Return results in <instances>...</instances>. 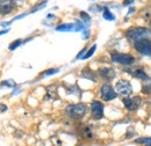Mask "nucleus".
I'll list each match as a JSON object with an SVG mask.
<instances>
[{"label":"nucleus","instance_id":"obj_16","mask_svg":"<svg viewBox=\"0 0 151 146\" xmlns=\"http://www.w3.org/2000/svg\"><path fill=\"white\" fill-rule=\"evenodd\" d=\"M95 49H96V45H93V47L91 48V50H90V51H88V52H87L86 55L84 56V59H87V58H90L91 56H92V55H93V54H94Z\"/></svg>","mask_w":151,"mask_h":146},{"label":"nucleus","instance_id":"obj_20","mask_svg":"<svg viewBox=\"0 0 151 146\" xmlns=\"http://www.w3.org/2000/svg\"><path fill=\"white\" fill-rule=\"evenodd\" d=\"M80 15L83 16V19H85L86 21H90V20H91V19H90V16H88V15H87L85 12H81V13H80Z\"/></svg>","mask_w":151,"mask_h":146},{"label":"nucleus","instance_id":"obj_9","mask_svg":"<svg viewBox=\"0 0 151 146\" xmlns=\"http://www.w3.org/2000/svg\"><path fill=\"white\" fill-rule=\"evenodd\" d=\"M99 73H100V75L104 78V80L107 81V82H109L111 80H113L114 78H115V72H114V70L109 69V67H102V69H100V70H99Z\"/></svg>","mask_w":151,"mask_h":146},{"label":"nucleus","instance_id":"obj_22","mask_svg":"<svg viewBox=\"0 0 151 146\" xmlns=\"http://www.w3.org/2000/svg\"><path fill=\"white\" fill-rule=\"evenodd\" d=\"M1 108H2V111H5V110H7V107H5V106H4V104H1Z\"/></svg>","mask_w":151,"mask_h":146},{"label":"nucleus","instance_id":"obj_6","mask_svg":"<svg viewBox=\"0 0 151 146\" xmlns=\"http://www.w3.org/2000/svg\"><path fill=\"white\" fill-rule=\"evenodd\" d=\"M100 95H101L102 100H105V101H112V100H114L117 96V93L112 87V85L109 82H106V84H104L101 86Z\"/></svg>","mask_w":151,"mask_h":146},{"label":"nucleus","instance_id":"obj_21","mask_svg":"<svg viewBox=\"0 0 151 146\" xmlns=\"http://www.w3.org/2000/svg\"><path fill=\"white\" fill-rule=\"evenodd\" d=\"M134 0H124L123 1V5H129V4H132Z\"/></svg>","mask_w":151,"mask_h":146},{"label":"nucleus","instance_id":"obj_13","mask_svg":"<svg viewBox=\"0 0 151 146\" xmlns=\"http://www.w3.org/2000/svg\"><path fill=\"white\" fill-rule=\"evenodd\" d=\"M104 18L106 19V20H109V21H113L114 19V15L108 11V8H105L104 9Z\"/></svg>","mask_w":151,"mask_h":146},{"label":"nucleus","instance_id":"obj_8","mask_svg":"<svg viewBox=\"0 0 151 146\" xmlns=\"http://www.w3.org/2000/svg\"><path fill=\"white\" fill-rule=\"evenodd\" d=\"M91 112L94 120H101L104 117V104L99 101H93L91 106Z\"/></svg>","mask_w":151,"mask_h":146},{"label":"nucleus","instance_id":"obj_7","mask_svg":"<svg viewBox=\"0 0 151 146\" xmlns=\"http://www.w3.org/2000/svg\"><path fill=\"white\" fill-rule=\"evenodd\" d=\"M123 104L126 106V108L130 111L137 110L141 104H142V99L139 96H135V97H124L123 99Z\"/></svg>","mask_w":151,"mask_h":146},{"label":"nucleus","instance_id":"obj_12","mask_svg":"<svg viewBox=\"0 0 151 146\" xmlns=\"http://www.w3.org/2000/svg\"><path fill=\"white\" fill-rule=\"evenodd\" d=\"M57 30L58 31H76V30H79L75 24H71V23H68V24H60L57 27Z\"/></svg>","mask_w":151,"mask_h":146},{"label":"nucleus","instance_id":"obj_2","mask_svg":"<svg viewBox=\"0 0 151 146\" xmlns=\"http://www.w3.org/2000/svg\"><path fill=\"white\" fill-rule=\"evenodd\" d=\"M87 111V108L85 104L83 103H77V104H70L66 108V115L71 118H75V120H80L85 116Z\"/></svg>","mask_w":151,"mask_h":146},{"label":"nucleus","instance_id":"obj_18","mask_svg":"<svg viewBox=\"0 0 151 146\" xmlns=\"http://www.w3.org/2000/svg\"><path fill=\"white\" fill-rule=\"evenodd\" d=\"M86 50H87V48H84V49H83V50H81V51L79 52V55L77 56L76 58H77V59H79V58H84V55H83V54H84V52H85Z\"/></svg>","mask_w":151,"mask_h":146},{"label":"nucleus","instance_id":"obj_19","mask_svg":"<svg viewBox=\"0 0 151 146\" xmlns=\"http://www.w3.org/2000/svg\"><path fill=\"white\" fill-rule=\"evenodd\" d=\"M58 71H59L58 69H55V70H49V71L45 73L44 75H50V74H55V73H57Z\"/></svg>","mask_w":151,"mask_h":146},{"label":"nucleus","instance_id":"obj_3","mask_svg":"<svg viewBox=\"0 0 151 146\" xmlns=\"http://www.w3.org/2000/svg\"><path fill=\"white\" fill-rule=\"evenodd\" d=\"M112 57V60L114 63H117V64H121V65H132V63H135V58L132 55H128V54H122V52H116L114 51L111 54Z\"/></svg>","mask_w":151,"mask_h":146},{"label":"nucleus","instance_id":"obj_5","mask_svg":"<svg viewBox=\"0 0 151 146\" xmlns=\"http://www.w3.org/2000/svg\"><path fill=\"white\" fill-rule=\"evenodd\" d=\"M134 48L136 51L144 56H150L151 57V41L149 38L141 39L134 43Z\"/></svg>","mask_w":151,"mask_h":146},{"label":"nucleus","instance_id":"obj_15","mask_svg":"<svg viewBox=\"0 0 151 146\" xmlns=\"http://www.w3.org/2000/svg\"><path fill=\"white\" fill-rule=\"evenodd\" d=\"M22 43V39H17V41H14L11 45H9V50H14L15 48H18L20 44Z\"/></svg>","mask_w":151,"mask_h":146},{"label":"nucleus","instance_id":"obj_14","mask_svg":"<svg viewBox=\"0 0 151 146\" xmlns=\"http://www.w3.org/2000/svg\"><path fill=\"white\" fill-rule=\"evenodd\" d=\"M136 143H144V144H151V137H143V138H138L135 140Z\"/></svg>","mask_w":151,"mask_h":146},{"label":"nucleus","instance_id":"obj_24","mask_svg":"<svg viewBox=\"0 0 151 146\" xmlns=\"http://www.w3.org/2000/svg\"><path fill=\"white\" fill-rule=\"evenodd\" d=\"M150 27H151V21H150Z\"/></svg>","mask_w":151,"mask_h":146},{"label":"nucleus","instance_id":"obj_23","mask_svg":"<svg viewBox=\"0 0 151 146\" xmlns=\"http://www.w3.org/2000/svg\"><path fill=\"white\" fill-rule=\"evenodd\" d=\"M144 146H151V144H145Z\"/></svg>","mask_w":151,"mask_h":146},{"label":"nucleus","instance_id":"obj_17","mask_svg":"<svg viewBox=\"0 0 151 146\" xmlns=\"http://www.w3.org/2000/svg\"><path fill=\"white\" fill-rule=\"evenodd\" d=\"M142 92H143L144 94H149V93H150L151 92V82L150 81H148V85L143 87V91Z\"/></svg>","mask_w":151,"mask_h":146},{"label":"nucleus","instance_id":"obj_11","mask_svg":"<svg viewBox=\"0 0 151 146\" xmlns=\"http://www.w3.org/2000/svg\"><path fill=\"white\" fill-rule=\"evenodd\" d=\"M132 75H134L135 78H137V79H142V80L149 81L148 74L145 73L144 70H142V69H136V70H134V71H132Z\"/></svg>","mask_w":151,"mask_h":146},{"label":"nucleus","instance_id":"obj_10","mask_svg":"<svg viewBox=\"0 0 151 146\" xmlns=\"http://www.w3.org/2000/svg\"><path fill=\"white\" fill-rule=\"evenodd\" d=\"M14 2L15 0H1V14L5 15L12 12L14 8Z\"/></svg>","mask_w":151,"mask_h":146},{"label":"nucleus","instance_id":"obj_4","mask_svg":"<svg viewBox=\"0 0 151 146\" xmlns=\"http://www.w3.org/2000/svg\"><path fill=\"white\" fill-rule=\"evenodd\" d=\"M115 91L117 94L124 96V97H128L130 94L132 93V84L128 81V80H120L116 82L115 85Z\"/></svg>","mask_w":151,"mask_h":146},{"label":"nucleus","instance_id":"obj_1","mask_svg":"<svg viewBox=\"0 0 151 146\" xmlns=\"http://www.w3.org/2000/svg\"><path fill=\"white\" fill-rule=\"evenodd\" d=\"M126 36L130 41L137 42V41H141V39L149 38L151 36V31L147 28L136 27V28H130L129 30H127L126 31Z\"/></svg>","mask_w":151,"mask_h":146}]
</instances>
